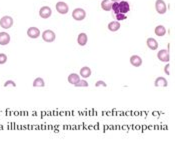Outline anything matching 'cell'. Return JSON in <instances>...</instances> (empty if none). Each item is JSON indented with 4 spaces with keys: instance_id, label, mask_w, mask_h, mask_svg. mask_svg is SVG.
Listing matches in <instances>:
<instances>
[{
    "instance_id": "1",
    "label": "cell",
    "mask_w": 175,
    "mask_h": 149,
    "mask_svg": "<svg viewBox=\"0 0 175 149\" xmlns=\"http://www.w3.org/2000/svg\"><path fill=\"white\" fill-rule=\"evenodd\" d=\"M111 10H113V12L116 14H125V13H127L130 11V5L127 1H114L113 4H112V8Z\"/></svg>"
},
{
    "instance_id": "2",
    "label": "cell",
    "mask_w": 175,
    "mask_h": 149,
    "mask_svg": "<svg viewBox=\"0 0 175 149\" xmlns=\"http://www.w3.org/2000/svg\"><path fill=\"white\" fill-rule=\"evenodd\" d=\"M72 17L76 21H82L86 17V12L82 8H75L72 12Z\"/></svg>"
},
{
    "instance_id": "3",
    "label": "cell",
    "mask_w": 175,
    "mask_h": 149,
    "mask_svg": "<svg viewBox=\"0 0 175 149\" xmlns=\"http://www.w3.org/2000/svg\"><path fill=\"white\" fill-rule=\"evenodd\" d=\"M13 25V18L11 16H3L1 19H0V26L2 27L3 29H9L11 28Z\"/></svg>"
},
{
    "instance_id": "4",
    "label": "cell",
    "mask_w": 175,
    "mask_h": 149,
    "mask_svg": "<svg viewBox=\"0 0 175 149\" xmlns=\"http://www.w3.org/2000/svg\"><path fill=\"white\" fill-rule=\"evenodd\" d=\"M55 38H56L55 33L50 29H46L45 31H43L42 32V39L45 42H49V43L53 42L55 40Z\"/></svg>"
},
{
    "instance_id": "5",
    "label": "cell",
    "mask_w": 175,
    "mask_h": 149,
    "mask_svg": "<svg viewBox=\"0 0 175 149\" xmlns=\"http://www.w3.org/2000/svg\"><path fill=\"white\" fill-rule=\"evenodd\" d=\"M155 9H156L157 13H159V14H164V13H166V11H167V6H166V4L163 0H156Z\"/></svg>"
},
{
    "instance_id": "6",
    "label": "cell",
    "mask_w": 175,
    "mask_h": 149,
    "mask_svg": "<svg viewBox=\"0 0 175 149\" xmlns=\"http://www.w3.org/2000/svg\"><path fill=\"white\" fill-rule=\"evenodd\" d=\"M56 10L58 13H60V14H67L69 11V7L65 2L59 1L56 3Z\"/></svg>"
},
{
    "instance_id": "7",
    "label": "cell",
    "mask_w": 175,
    "mask_h": 149,
    "mask_svg": "<svg viewBox=\"0 0 175 149\" xmlns=\"http://www.w3.org/2000/svg\"><path fill=\"white\" fill-rule=\"evenodd\" d=\"M157 58H158L161 62H169L170 60L169 51L166 50V49H162V50L158 51V53H157Z\"/></svg>"
},
{
    "instance_id": "8",
    "label": "cell",
    "mask_w": 175,
    "mask_h": 149,
    "mask_svg": "<svg viewBox=\"0 0 175 149\" xmlns=\"http://www.w3.org/2000/svg\"><path fill=\"white\" fill-rule=\"evenodd\" d=\"M51 14H52V10L49 6H43L40 8L39 15L41 18H43V19H47V18L51 16Z\"/></svg>"
},
{
    "instance_id": "9",
    "label": "cell",
    "mask_w": 175,
    "mask_h": 149,
    "mask_svg": "<svg viewBox=\"0 0 175 149\" xmlns=\"http://www.w3.org/2000/svg\"><path fill=\"white\" fill-rule=\"evenodd\" d=\"M27 35L30 38L36 39V38L39 37V35H40V30L37 28V27H29V28L27 29Z\"/></svg>"
},
{
    "instance_id": "10",
    "label": "cell",
    "mask_w": 175,
    "mask_h": 149,
    "mask_svg": "<svg viewBox=\"0 0 175 149\" xmlns=\"http://www.w3.org/2000/svg\"><path fill=\"white\" fill-rule=\"evenodd\" d=\"M154 85L156 87H167L168 86V82L166 78L162 77V76H159L157 77L154 81Z\"/></svg>"
},
{
    "instance_id": "11",
    "label": "cell",
    "mask_w": 175,
    "mask_h": 149,
    "mask_svg": "<svg viewBox=\"0 0 175 149\" xmlns=\"http://www.w3.org/2000/svg\"><path fill=\"white\" fill-rule=\"evenodd\" d=\"M10 42V35L6 32H0V45H7Z\"/></svg>"
},
{
    "instance_id": "12",
    "label": "cell",
    "mask_w": 175,
    "mask_h": 149,
    "mask_svg": "<svg viewBox=\"0 0 175 149\" xmlns=\"http://www.w3.org/2000/svg\"><path fill=\"white\" fill-rule=\"evenodd\" d=\"M130 63L134 67H139L142 65V59L140 56L138 55H132L130 57Z\"/></svg>"
},
{
    "instance_id": "13",
    "label": "cell",
    "mask_w": 175,
    "mask_h": 149,
    "mask_svg": "<svg viewBox=\"0 0 175 149\" xmlns=\"http://www.w3.org/2000/svg\"><path fill=\"white\" fill-rule=\"evenodd\" d=\"M146 44H147L148 48L151 49V50H156V49L158 48V42L152 37H149L146 40Z\"/></svg>"
},
{
    "instance_id": "14",
    "label": "cell",
    "mask_w": 175,
    "mask_h": 149,
    "mask_svg": "<svg viewBox=\"0 0 175 149\" xmlns=\"http://www.w3.org/2000/svg\"><path fill=\"white\" fill-rule=\"evenodd\" d=\"M87 41H88V37H87V34L86 33H80L77 37V42L80 46H85V45L87 44Z\"/></svg>"
},
{
    "instance_id": "15",
    "label": "cell",
    "mask_w": 175,
    "mask_h": 149,
    "mask_svg": "<svg viewBox=\"0 0 175 149\" xmlns=\"http://www.w3.org/2000/svg\"><path fill=\"white\" fill-rule=\"evenodd\" d=\"M112 4H113V1H112V0H102L101 8L104 11H110L112 8Z\"/></svg>"
},
{
    "instance_id": "16",
    "label": "cell",
    "mask_w": 175,
    "mask_h": 149,
    "mask_svg": "<svg viewBox=\"0 0 175 149\" xmlns=\"http://www.w3.org/2000/svg\"><path fill=\"white\" fill-rule=\"evenodd\" d=\"M79 73H80V76H81V77L88 78L89 76L91 75V69L89 68V67H87V66H84V67H82L81 69H80Z\"/></svg>"
},
{
    "instance_id": "17",
    "label": "cell",
    "mask_w": 175,
    "mask_h": 149,
    "mask_svg": "<svg viewBox=\"0 0 175 149\" xmlns=\"http://www.w3.org/2000/svg\"><path fill=\"white\" fill-rule=\"evenodd\" d=\"M154 32L157 36H159V37H162V36H164L166 34V29L165 27L163 25H158L155 27L154 29Z\"/></svg>"
},
{
    "instance_id": "18",
    "label": "cell",
    "mask_w": 175,
    "mask_h": 149,
    "mask_svg": "<svg viewBox=\"0 0 175 149\" xmlns=\"http://www.w3.org/2000/svg\"><path fill=\"white\" fill-rule=\"evenodd\" d=\"M79 80H80L79 75L76 74V73H71L68 76V82L70 84H72V85H75L76 83H78Z\"/></svg>"
},
{
    "instance_id": "19",
    "label": "cell",
    "mask_w": 175,
    "mask_h": 149,
    "mask_svg": "<svg viewBox=\"0 0 175 149\" xmlns=\"http://www.w3.org/2000/svg\"><path fill=\"white\" fill-rule=\"evenodd\" d=\"M120 26H121V24L119 23L118 21H112L108 24V29L110 31H112V32H115V31H117V30L120 29Z\"/></svg>"
},
{
    "instance_id": "20",
    "label": "cell",
    "mask_w": 175,
    "mask_h": 149,
    "mask_svg": "<svg viewBox=\"0 0 175 149\" xmlns=\"http://www.w3.org/2000/svg\"><path fill=\"white\" fill-rule=\"evenodd\" d=\"M32 86L33 87H44V86H45V82H44L43 78L37 77V78H35V80L33 81Z\"/></svg>"
},
{
    "instance_id": "21",
    "label": "cell",
    "mask_w": 175,
    "mask_h": 149,
    "mask_svg": "<svg viewBox=\"0 0 175 149\" xmlns=\"http://www.w3.org/2000/svg\"><path fill=\"white\" fill-rule=\"evenodd\" d=\"M75 87H87L88 86V82L86 80H83V79H80L79 80V82L78 83H76L75 85H74Z\"/></svg>"
},
{
    "instance_id": "22",
    "label": "cell",
    "mask_w": 175,
    "mask_h": 149,
    "mask_svg": "<svg viewBox=\"0 0 175 149\" xmlns=\"http://www.w3.org/2000/svg\"><path fill=\"white\" fill-rule=\"evenodd\" d=\"M7 61V56L6 54L4 53H0V64H4Z\"/></svg>"
},
{
    "instance_id": "23",
    "label": "cell",
    "mask_w": 175,
    "mask_h": 149,
    "mask_svg": "<svg viewBox=\"0 0 175 149\" xmlns=\"http://www.w3.org/2000/svg\"><path fill=\"white\" fill-rule=\"evenodd\" d=\"M9 85H11L13 87H16V83L12 80H7L6 82L4 83V87H7V86H9Z\"/></svg>"
},
{
    "instance_id": "24",
    "label": "cell",
    "mask_w": 175,
    "mask_h": 149,
    "mask_svg": "<svg viewBox=\"0 0 175 149\" xmlns=\"http://www.w3.org/2000/svg\"><path fill=\"white\" fill-rule=\"evenodd\" d=\"M116 19H117L118 21H121V20H125L126 19V16H125V14H121V13H119V14H116Z\"/></svg>"
},
{
    "instance_id": "25",
    "label": "cell",
    "mask_w": 175,
    "mask_h": 149,
    "mask_svg": "<svg viewBox=\"0 0 175 149\" xmlns=\"http://www.w3.org/2000/svg\"><path fill=\"white\" fill-rule=\"evenodd\" d=\"M95 86L96 87H99V86H103V87H106L107 86V84L104 82V81H102V80H99V81H97V82L95 83Z\"/></svg>"
},
{
    "instance_id": "26",
    "label": "cell",
    "mask_w": 175,
    "mask_h": 149,
    "mask_svg": "<svg viewBox=\"0 0 175 149\" xmlns=\"http://www.w3.org/2000/svg\"><path fill=\"white\" fill-rule=\"evenodd\" d=\"M169 67H170V64H166L165 67H164V72H165V74H167V75L170 74V72H169Z\"/></svg>"
},
{
    "instance_id": "27",
    "label": "cell",
    "mask_w": 175,
    "mask_h": 149,
    "mask_svg": "<svg viewBox=\"0 0 175 149\" xmlns=\"http://www.w3.org/2000/svg\"><path fill=\"white\" fill-rule=\"evenodd\" d=\"M112 1H118V0H112Z\"/></svg>"
}]
</instances>
